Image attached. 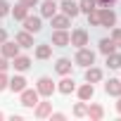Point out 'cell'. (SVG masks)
Masks as SVG:
<instances>
[{
	"label": "cell",
	"instance_id": "obj_34",
	"mask_svg": "<svg viewBox=\"0 0 121 121\" xmlns=\"http://www.w3.org/2000/svg\"><path fill=\"white\" fill-rule=\"evenodd\" d=\"M19 3H22L24 7H29V10H31V7H38V3H40V0H19Z\"/></svg>",
	"mask_w": 121,
	"mask_h": 121
},
{
	"label": "cell",
	"instance_id": "obj_37",
	"mask_svg": "<svg viewBox=\"0 0 121 121\" xmlns=\"http://www.w3.org/2000/svg\"><path fill=\"white\" fill-rule=\"evenodd\" d=\"M116 114H119V116H121V97H119V100H116Z\"/></svg>",
	"mask_w": 121,
	"mask_h": 121
},
{
	"label": "cell",
	"instance_id": "obj_22",
	"mask_svg": "<svg viewBox=\"0 0 121 121\" xmlns=\"http://www.w3.org/2000/svg\"><path fill=\"white\" fill-rule=\"evenodd\" d=\"M50 57H52V43L36 45V59H50Z\"/></svg>",
	"mask_w": 121,
	"mask_h": 121
},
{
	"label": "cell",
	"instance_id": "obj_26",
	"mask_svg": "<svg viewBox=\"0 0 121 121\" xmlns=\"http://www.w3.org/2000/svg\"><path fill=\"white\" fill-rule=\"evenodd\" d=\"M86 114H88V102H83V100L76 102V104H74V116H76V119H83Z\"/></svg>",
	"mask_w": 121,
	"mask_h": 121
},
{
	"label": "cell",
	"instance_id": "obj_11",
	"mask_svg": "<svg viewBox=\"0 0 121 121\" xmlns=\"http://www.w3.org/2000/svg\"><path fill=\"white\" fill-rule=\"evenodd\" d=\"M50 112H52V102H48V97L45 100H38L36 107H33V116L36 119H48Z\"/></svg>",
	"mask_w": 121,
	"mask_h": 121
},
{
	"label": "cell",
	"instance_id": "obj_20",
	"mask_svg": "<svg viewBox=\"0 0 121 121\" xmlns=\"http://www.w3.org/2000/svg\"><path fill=\"white\" fill-rule=\"evenodd\" d=\"M86 116L90 121H100V119H104V107L97 104V102H93V104H88V114Z\"/></svg>",
	"mask_w": 121,
	"mask_h": 121
},
{
	"label": "cell",
	"instance_id": "obj_15",
	"mask_svg": "<svg viewBox=\"0 0 121 121\" xmlns=\"http://www.w3.org/2000/svg\"><path fill=\"white\" fill-rule=\"evenodd\" d=\"M26 86H29V81H26L22 74H17V76H12V78H10V83H7V90H12V93H17V95H19V93H22Z\"/></svg>",
	"mask_w": 121,
	"mask_h": 121
},
{
	"label": "cell",
	"instance_id": "obj_6",
	"mask_svg": "<svg viewBox=\"0 0 121 121\" xmlns=\"http://www.w3.org/2000/svg\"><path fill=\"white\" fill-rule=\"evenodd\" d=\"M50 43H52V48H67L69 45V31L67 29H55Z\"/></svg>",
	"mask_w": 121,
	"mask_h": 121
},
{
	"label": "cell",
	"instance_id": "obj_18",
	"mask_svg": "<svg viewBox=\"0 0 121 121\" xmlns=\"http://www.w3.org/2000/svg\"><path fill=\"white\" fill-rule=\"evenodd\" d=\"M104 93L112 97H121V78H109L104 83Z\"/></svg>",
	"mask_w": 121,
	"mask_h": 121
},
{
	"label": "cell",
	"instance_id": "obj_4",
	"mask_svg": "<svg viewBox=\"0 0 121 121\" xmlns=\"http://www.w3.org/2000/svg\"><path fill=\"white\" fill-rule=\"evenodd\" d=\"M88 40H90V36H88L86 29H74V31L69 33V45H74L76 50H78V48H86Z\"/></svg>",
	"mask_w": 121,
	"mask_h": 121
},
{
	"label": "cell",
	"instance_id": "obj_1",
	"mask_svg": "<svg viewBox=\"0 0 121 121\" xmlns=\"http://www.w3.org/2000/svg\"><path fill=\"white\" fill-rule=\"evenodd\" d=\"M36 90H38L40 97H52V93H57V83L50 76H40L36 81Z\"/></svg>",
	"mask_w": 121,
	"mask_h": 121
},
{
	"label": "cell",
	"instance_id": "obj_7",
	"mask_svg": "<svg viewBox=\"0 0 121 121\" xmlns=\"http://www.w3.org/2000/svg\"><path fill=\"white\" fill-rule=\"evenodd\" d=\"M59 10H62V14H67V17H71V19H76V17L81 14L76 0H59Z\"/></svg>",
	"mask_w": 121,
	"mask_h": 121
},
{
	"label": "cell",
	"instance_id": "obj_21",
	"mask_svg": "<svg viewBox=\"0 0 121 121\" xmlns=\"http://www.w3.org/2000/svg\"><path fill=\"white\" fill-rule=\"evenodd\" d=\"M69 24H71V17H67V14H52L50 17V26H55V29H69Z\"/></svg>",
	"mask_w": 121,
	"mask_h": 121
},
{
	"label": "cell",
	"instance_id": "obj_25",
	"mask_svg": "<svg viewBox=\"0 0 121 121\" xmlns=\"http://www.w3.org/2000/svg\"><path fill=\"white\" fill-rule=\"evenodd\" d=\"M107 67L109 69H114V71H119L121 69V52H112V55H107Z\"/></svg>",
	"mask_w": 121,
	"mask_h": 121
},
{
	"label": "cell",
	"instance_id": "obj_9",
	"mask_svg": "<svg viewBox=\"0 0 121 121\" xmlns=\"http://www.w3.org/2000/svg\"><path fill=\"white\" fill-rule=\"evenodd\" d=\"M22 24H24V31H29V33H40V31H43V19H40V17L26 14V19H24Z\"/></svg>",
	"mask_w": 121,
	"mask_h": 121
},
{
	"label": "cell",
	"instance_id": "obj_24",
	"mask_svg": "<svg viewBox=\"0 0 121 121\" xmlns=\"http://www.w3.org/2000/svg\"><path fill=\"white\" fill-rule=\"evenodd\" d=\"M10 14H12L17 22H24V19H26V14H29V7H24L22 3H17L14 7H10Z\"/></svg>",
	"mask_w": 121,
	"mask_h": 121
},
{
	"label": "cell",
	"instance_id": "obj_17",
	"mask_svg": "<svg viewBox=\"0 0 121 121\" xmlns=\"http://www.w3.org/2000/svg\"><path fill=\"white\" fill-rule=\"evenodd\" d=\"M102 69L100 67H95V64H90V67H86V81L88 83H100L102 81Z\"/></svg>",
	"mask_w": 121,
	"mask_h": 121
},
{
	"label": "cell",
	"instance_id": "obj_27",
	"mask_svg": "<svg viewBox=\"0 0 121 121\" xmlns=\"http://www.w3.org/2000/svg\"><path fill=\"white\" fill-rule=\"evenodd\" d=\"M86 17H88V26H100V7L90 10Z\"/></svg>",
	"mask_w": 121,
	"mask_h": 121
},
{
	"label": "cell",
	"instance_id": "obj_5",
	"mask_svg": "<svg viewBox=\"0 0 121 121\" xmlns=\"http://www.w3.org/2000/svg\"><path fill=\"white\" fill-rule=\"evenodd\" d=\"M100 26H102V29L116 26V12H114L112 7H100Z\"/></svg>",
	"mask_w": 121,
	"mask_h": 121
},
{
	"label": "cell",
	"instance_id": "obj_23",
	"mask_svg": "<svg viewBox=\"0 0 121 121\" xmlns=\"http://www.w3.org/2000/svg\"><path fill=\"white\" fill-rule=\"evenodd\" d=\"M97 50L107 57V55H112L114 50H116V45H114V40L112 38H100V43H97Z\"/></svg>",
	"mask_w": 121,
	"mask_h": 121
},
{
	"label": "cell",
	"instance_id": "obj_16",
	"mask_svg": "<svg viewBox=\"0 0 121 121\" xmlns=\"http://www.w3.org/2000/svg\"><path fill=\"white\" fill-rule=\"evenodd\" d=\"M71 69H74V64H71V59H69V57H59L57 62H55V71H57L59 76L71 74Z\"/></svg>",
	"mask_w": 121,
	"mask_h": 121
},
{
	"label": "cell",
	"instance_id": "obj_29",
	"mask_svg": "<svg viewBox=\"0 0 121 121\" xmlns=\"http://www.w3.org/2000/svg\"><path fill=\"white\" fill-rule=\"evenodd\" d=\"M109 38L114 40V45H116V48H121V29L112 26V36H109Z\"/></svg>",
	"mask_w": 121,
	"mask_h": 121
},
{
	"label": "cell",
	"instance_id": "obj_12",
	"mask_svg": "<svg viewBox=\"0 0 121 121\" xmlns=\"http://www.w3.org/2000/svg\"><path fill=\"white\" fill-rule=\"evenodd\" d=\"M74 90H76V81H74L69 74L62 76V81L57 83V93H59V95H71Z\"/></svg>",
	"mask_w": 121,
	"mask_h": 121
},
{
	"label": "cell",
	"instance_id": "obj_30",
	"mask_svg": "<svg viewBox=\"0 0 121 121\" xmlns=\"http://www.w3.org/2000/svg\"><path fill=\"white\" fill-rule=\"evenodd\" d=\"M10 3H7V0H0V19H3V17H7L10 14Z\"/></svg>",
	"mask_w": 121,
	"mask_h": 121
},
{
	"label": "cell",
	"instance_id": "obj_35",
	"mask_svg": "<svg viewBox=\"0 0 121 121\" xmlns=\"http://www.w3.org/2000/svg\"><path fill=\"white\" fill-rule=\"evenodd\" d=\"M95 3H97L100 7H112V5L116 3V0H95Z\"/></svg>",
	"mask_w": 121,
	"mask_h": 121
},
{
	"label": "cell",
	"instance_id": "obj_14",
	"mask_svg": "<svg viewBox=\"0 0 121 121\" xmlns=\"http://www.w3.org/2000/svg\"><path fill=\"white\" fill-rule=\"evenodd\" d=\"M38 7H40V17H45V19H50V17L57 14V10H59L57 0H43V3H38Z\"/></svg>",
	"mask_w": 121,
	"mask_h": 121
},
{
	"label": "cell",
	"instance_id": "obj_19",
	"mask_svg": "<svg viewBox=\"0 0 121 121\" xmlns=\"http://www.w3.org/2000/svg\"><path fill=\"white\" fill-rule=\"evenodd\" d=\"M14 40H17L19 48H33V45H36V43H33V33H29V31H19V33L14 36Z\"/></svg>",
	"mask_w": 121,
	"mask_h": 121
},
{
	"label": "cell",
	"instance_id": "obj_38",
	"mask_svg": "<svg viewBox=\"0 0 121 121\" xmlns=\"http://www.w3.org/2000/svg\"><path fill=\"white\" fill-rule=\"evenodd\" d=\"M3 119H5V112H0V121H3Z\"/></svg>",
	"mask_w": 121,
	"mask_h": 121
},
{
	"label": "cell",
	"instance_id": "obj_2",
	"mask_svg": "<svg viewBox=\"0 0 121 121\" xmlns=\"http://www.w3.org/2000/svg\"><path fill=\"white\" fill-rule=\"evenodd\" d=\"M38 100H40V95H38V90H36V88H29V86H26V88L19 93V104H22V107H26V109H33Z\"/></svg>",
	"mask_w": 121,
	"mask_h": 121
},
{
	"label": "cell",
	"instance_id": "obj_3",
	"mask_svg": "<svg viewBox=\"0 0 121 121\" xmlns=\"http://www.w3.org/2000/svg\"><path fill=\"white\" fill-rule=\"evenodd\" d=\"M74 64H78V67H90V64H95V52L90 50V48H78L76 50V57H74Z\"/></svg>",
	"mask_w": 121,
	"mask_h": 121
},
{
	"label": "cell",
	"instance_id": "obj_39",
	"mask_svg": "<svg viewBox=\"0 0 121 121\" xmlns=\"http://www.w3.org/2000/svg\"><path fill=\"white\" fill-rule=\"evenodd\" d=\"M57 3H59V0H57Z\"/></svg>",
	"mask_w": 121,
	"mask_h": 121
},
{
	"label": "cell",
	"instance_id": "obj_8",
	"mask_svg": "<svg viewBox=\"0 0 121 121\" xmlns=\"http://www.w3.org/2000/svg\"><path fill=\"white\" fill-rule=\"evenodd\" d=\"M10 67L14 69V71H19V74H24V71H29L31 69V57H26V55H17V57H12L10 59Z\"/></svg>",
	"mask_w": 121,
	"mask_h": 121
},
{
	"label": "cell",
	"instance_id": "obj_31",
	"mask_svg": "<svg viewBox=\"0 0 121 121\" xmlns=\"http://www.w3.org/2000/svg\"><path fill=\"white\" fill-rule=\"evenodd\" d=\"M7 83H10L7 71H0V93H5V90H7Z\"/></svg>",
	"mask_w": 121,
	"mask_h": 121
},
{
	"label": "cell",
	"instance_id": "obj_10",
	"mask_svg": "<svg viewBox=\"0 0 121 121\" xmlns=\"http://www.w3.org/2000/svg\"><path fill=\"white\" fill-rule=\"evenodd\" d=\"M76 95H78V100H83V102H90L93 97H95V83H83V86H78L76 90H74Z\"/></svg>",
	"mask_w": 121,
	"mask_h": 121
},
{
	"label": "cell",
	"instance_id": "obj_28",
	"mask_svg": "<svg viewBox=\"0 0 121 121\" xmlns=\"http://www.w3.org/2000/svg\"><path fill=\"white\" fill-rule=\"evenodd\" d=\"M97 7V3H95V0H78V10L83 12V14H88L90 10H95Z\"/></svg>",
	"mask_w": 121,
	"mask_h": 121
},
{
	"label": "cell",
	"instance_id": "obj_36",
	"mask_svg": "<svg viewBox=\"0 0 121 121\" xmlns=\"http://www.w3.org/2000/svg\"><path fill=\"white\" fill-rule=\"evenodd\" d=\"M5 40H7V31L0 26V43H5Z\"/></svg>",
	"mask_w": 121,
	"mask_h": 121
},
{
	"label": "cell",
	"instance_id": "obj_13",
	"mask_svg": "<svg viewBox=\"0 0 121 121\" xmlns=\"http://www.w3.org/2000/svg\"><path fill=\"white\" fill-rule=\"evenodd\" d=\"M19 45H17V40H5V43H0V55L3 57H7V59H12V57H17L19 55Z\"/></svg>",
	"mask_w": 121,
	"mask_h": 121
},
{
	"label": "cell",
	"instance_id": "obj_32",
	"mask_svg": "<svg viewBox=\"0 0 121 121\" xmlns=\"http://www.w3.org/2000/svg\"><path fill=\"white\" fill-rule=\"evenodd\" d=\"M50 121H64L67 119V114L64 112H50V116H48Z\"/></svg>",
	"mask_w": 121,
	"mask_h": 121
},
{
	"label": "cell",
	"instance_id": "obj_33",
	"mask_svg": "<svg viewBox=\"0 0 121 121\" xmlns=\"http://www.w3.org/2000/svg\"><path fill=\"white\" fill-rule=\"evenodd\" d=\"M7 69H10V59L0 55V71H7Z\"/></svg>",
	"mask_w": 121,
	"mask_h": 121
}]
</instances>
